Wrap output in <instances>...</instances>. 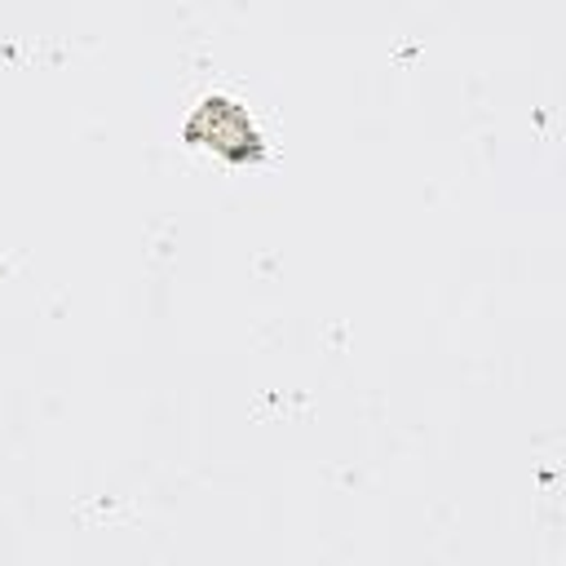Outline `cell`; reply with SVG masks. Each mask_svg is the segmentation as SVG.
<instances>
[{
	"label": "cell",
	"mask_w": 566,
	"mask_h": 566,
	"mask_svg": "<svg viewBox=\"0 0 566 566\" xmlns=\"http://www.w3.org/2000/svg\"><path fill=\"white\" fill-rule=\"evenodd\" d=\"M186 142L208 146V150H217V155L230 159V164H252V159H261V133L252 128L248 111H243L239 102H226V97L199 102V111L186 119Z\"/></svg>",
	"instance_id": "1"
}]
</instances>
